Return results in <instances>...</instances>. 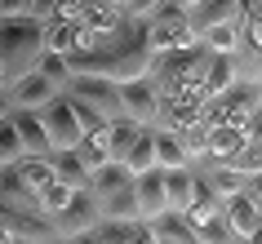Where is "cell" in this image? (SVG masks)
<instances>
[{
  "mask_svg": "<svg viewBox=\"0 0 262 244\" xmlns=\"http://www.w3.org/2000/svg\"><path fill=\"white\" fill-rule=\"evenodd\" d=\"M40 54H45L40 18H0V71H5V80H18V76L36 71Z\"/></svg>",
  "mask_w": 262,
  "mask_h": 244,
  "instance_id": "6da1fadb",
  "label": "cell"
},
{
  "mask_svg": "<svg viewBox=\"0 0 262 244\" xmlns=\"http://www.w3.org/2000/svg\"><path fill=\"white\" fill-rule=\"evenodd\" d=\"M62 94L76 98V102H84V107H94V111H102L107 120L120 116V89H116V80H107V76H89V71L67 76Z\"/></svg>",
  "mask_w": 262,
  "mask_h": 244,
  "instance_id": "7a4b0ae2",
  "label": "cell"
},
{
  "mask_svg": "<svg viewBox=\"0 0 262 244\" xmlns=\"http://www.w3.org/2000/svg\"><path fill=\"white\" fill-rule=\"evenodd\" d=\"M36 116H40V124H45V134H49V147H54V151H67V147L80 142V124H76V116H71V98L67 94H54Z\"/></svg>",
  "mask_w": 262,
  "mask_h": 244,
  "instance_id": "3957f363",
  "label": "cell"
},
{
  "mask_svg": "<svg viewBox=\"0 0 262 244\" xmlns=\"http://www.w3.org/2000/svg\"><path fill=\"white\" fill-rule=\"evenodd\" d=\"M120 116L138 124H156V111H160V94H156L151 76H134V80H120Z\"/></svg>",
  "mask_w": 262,
  "mask_h": 244,
  "instance_id": "277c9868",
  "label": "cell"
},
{
  "mask_svg": "<svg viewBox=\"0 0 262 244\" xmlns=\"http://www.w3.org/2000/svg\"><path fill=\"white\" fill-rule=\"evenodd\" d=\"M98 217H102L98 195L89 187H76V191H71V200L62 204V213H54V231H58V235H80V231H94Z\"/></svg>",
  "mask_w": 262,
  "mask_h": 244,
  "instance_id": "5b68a950",
  "label": "cell"
},
{
  "mask_svg": "<svg viewBox=\"0 0 262 244\" xmlns=\"http://www.w3.org/2000/svg\"><path fill=\"white\" fill-rule=\"evenodd\" d=\"M54 94H62V89L49 76H40V71H27V76L9 80V102H14V111H40Z\"/></svg>",
  "mask_w": 262,
  "mask_h": 244,
  "instance_id": "8992f818",
  "label": "cell"
},
{
  "mask_svg": "<svg viewBox=\"0 0 262 244\" xmlns=\"http://www.w3.org/2000/svg\"><path fill=\"white\" fill-rule=\"evenodd\" d=\"M222 217H227V227H231L235 240H249V235L262 231V200H249L245 191H240L231 200H222Z\"/></svg>",
  "mask_w": 262,
  "mask_h": 244,
  "instance_id": "52a82bcc",
  "label": "cell"
},
{
  "mask_svg": "<svg viewBox=\"0 0 262 244\" xmlns=\"http://www.w3.org/2000/svg\"><path fill=\"white\" fill-rule=\"evenodd\" d=\"M235 14H240V0H195V5H187V27H191V36L200 40L209 27L231 23Z\"/></svg>",
  "mask_w": 262,
  "mask_h": 244,
  "instance_id": "ba28073f",
  "label": "cell"
},
{
  "mask_svg": "<svg viewBox=\"0 0 262 244\" xmlns=\"http://www.w3.org/2000/svg\"><path fill=\"white\" fill-rule=\"evenodd\" d=\"M129 187H134V200H138V217H147V222H151L156 213H165V173H160V169L138 173Z\"/></svg>",
  "mask_w": 262,
  "mask_h": 244,
  "instance_id": "9c48e42d",
  "label": "cell"
},
{
  "mask_svg": "<svg viewBox=\"0 0 262 244\" xmlns=\"http://www.w3.org/2000/svg\"><path fill=\"white\" fill-rule=\"evenodd\" d=\"M160 173H165V209L187 213V204L195 200V169L182 164V169H160Z\"/></svg>",
  "mask_w": 262,
  "mask_h": 244,
  "instance_id": "30bf717a",
  "label": "cell"
},
{
  "mask_svg": "<svg viewBox=\"0 0 262 244\" xmlns=\"http://www.w3.org/2000/svg\"><path fill=\"white\" fill-rule=\"evenodd\" d=\"M14 116V129H18V142H23V156H49V134L36 111H9Z\"/></svg>",
  "mask_w": 262,
  "mask_h": 244,
  "instance_id": "8fae6325",
  "label": "cell"
},
{
  "mask_svg": "<svg viewBox=\"0 0 262 244\" xmlns=\"http://www.w3.org/2000/svg\"><path fill=\"white\" fill-rule=\"evenodd\" d=\"M49 173L76 191V187H84V182H89V164L80 160V151H76V147H67V151H49Z\"/></svg>",
  "mask_w": 262,
  "mask_h": 244,
  "instance_id": "7c38bea8",
  "label": "cell"
},
{
  "mask_svg": "<svg viewBox=\"0 0 262 244\" xmlns=\"http://www.w3.org/2000/svg\"><path fill=\"white\" fill-rule=\"evenodd\" d=\"M147 124L129 120V116H116V120H107V129H102V142H107V160H124V151L134 147V138L142 134Z\"/></svg>",
  "mask_w": 262,
  "mask_h": 244,
  "instance_id": "4fadbf2b",
  "label": "cell"
},
{
  "mask_svg": "<svg viewBox=\"0 0 262 244\" xmlns=\"http://www.w3.org/2000/svg\"><path fill=\"white\" fill-rule=\"evenodd\" d=\"M151 142H156V169H182V164H191L178 129H151Z\"/></svg>",
  "mask_w": 262,
  "mask_h": 244,
  "instance_id": "5bb4252c",
  "label": "cell"
},
{
  "mask_svg": "<svg viewBox=\"0 0 262 244\" xmlns=\"http://www.w3.org/2000/svg\"><path fill=\"white\" fill-rule=\"evenodd\" d=\"M84 187L102 200V195H111V191L129 187V169H124L120 160H102V164H94V169H89V182H84Z\"/></svg>",
  "mask_w": 262,
  "mask_h": 244,
  "instance_id": "9a60e30c",
  "label": "cell"
},
{
  "mask_svg": "<svg viewBox=\"0 0 262 244\" xmlns=\"http://www.w3.org/2000/svg\"><path fill=\"white\" fill-rule=\"evenodd\" d=\"M124 169H129V178H138V173H147V169H156V142H151V124L142 129L138 138H134V147L124 151Z\"/></svg>",
  "mask_w": 262,
  "mask_h": 244,
  "instance_id": "2e32d148",
  "label": "cell"
},
{
  "mask_svg": "<svg viewBox=\"0 0 262 244\" xmlns=\"http://www.w3.org/2000/svg\"><path fill=\"white\" fill-rule=\"evenodd\" d=\"M151 227H156V240H165V244H200L191 235V227H187V217H182V213H169V209H165V213L151 217Z\"/></svg>",
  "mask_w": 262,
  "mask_h": 244,
  "instance_id": "e0dca14e",
  "label": "cell"
},
{
  "mask_svg": "<svg viewBox=\"0 0 262 244\" xmlns=\"http://www.w3.org/2000/svg\"><path fill=\"white\" fill-rule=\"evenodd\" d=\"M134 182V178H129ZM98 209H102V217H116V222H134L138 217V200H134V187H120L111 191V195H102L98 200Z\"/></svg>",
  "mask_w": 262,
  "mask_h": 244,
  "instance_id": "ac0fdd59",
  "label": "cell"
},
{
  "mask_svg": "<svg viewBox=\"0 0 262 244\" xmlns=\"http://www.w3.org/2000/svg\"><path fill=\"white\" fill-rule=\"evenodd\" d=\"M222 164H231L240 178H262V142H249V138H245Z\"/></svg>",
  "mask_w": 262,
  "mask_h": 244,
  "instance_id": "d6986e66",
  "label": "cell"
},
{
  "mask_svg": "<svg viewBox=\"0 0 262 244\" xmlns=\"http://www.w3.org/2000/svg\"><path fill=\"white\" fill-rule=\"evenodd\" d=\"M67 200H71V187H67V182H58V178H49V182L36 191V213L54 222V213H62V204H67Z\"/></svg>",
  "mask_w": 262,
  "mask_h": 244,
  "instance_id": "ffe728a7",
  "label": "cell"
},
{
  "mask_svg": "<svg viewBox=\"0 0 262 244\" xmlns=\"http://www.w3.org/2000/svg\"><path fill=\"white\" fill-rule=\"evenodd\" d=\"M200 49H205V54H235V18L209 27L205 36H200Z\"/></svg>",
  "mask_w": 262,
  "mask_h": 244,
  "instance_id": "44dd1931",
  "label": "cell"
},
{
  "mask_svg": "<svg viewBox=\"0 0 262 244\" xmlns=\"http://www.w3.org/2000/svg\"><path fill=\"white\" fill-rule=\"evenodd\" d=\"M23 160V142H18V129H14V116L0 120V164H14Z\"/></svg>",
  "mask_w": 262,
  "mask_h": 244,
  "instance_id": "7402d4cb",
  "label": "cell"
},
{
  "mask_svg": "<svg viewBox=\"0 0 262 244\" xmlns=\"http://www.w3.org/2000/svg\"><path fill=\"white\" fill-rule=\"evenodd\" d=\"M36 71H40V76H49V80H54L58 89H62V84H67V76H71L67 58H62V54H49V49H45V54L36 58Z\"/></svg>",
  "mask_w": 262,
  "mask_h": 244,
  "instance_id": "603a6c76",
  "label": "cell"
},
{
  "mask_svg": "<svg viewBox=\"0 0 262 244\" xmlns=\"http://www.w3.org/2000/svg\"><path fill=\"white\" fill-rule=\"evenodd\" d=\"M71 116H76V124H80V138L84 134H102V129H107V116L94 111V107H84V102H76V98H71Z\"/></svg>",
  "mask_w": 262,
  "mask_h": 244,
  "instance_id": "cb8c5ba5",
  "label": "cell"
},
{
  "mask_svg": "<svg viewBox=\"0 0 262 244\" xmlns=\"http://www.w3.org/2000/svg\"><path fill=\"white\" fill-rule=\"evenodd\" d=\"M142 23H187V5L182 0H160Z\"/></svg>",
  "mask_w": 262,
  "mask_h": 244,
  "instance_id": "d4e9b609",
  "label": "cell"
},
{
  "mask_svg": "<svg viewBox=\"0 0 262 244\" xmlns=\"http://www.w3.org/2000/svg\"><path fill=\"white\" fill-rule=\"evenodd\" d=\"M129 244H156V227L147 217H134L129 222Z\"/></svg>",
  "mask_w": 262,
  "mask_h": 244,
  "instance_id": "484cf974",
  "label": "cell"
},
{
  "mask_svg": "<svg viewBox=\"0 0 262 244\" xmlns=\"http://www.w3.org/2000/svg\"><path fill=\"white\" fill-rule=\"evenodd\" d=\"M36 0H0V18H31Z\"/></svg>",
  "mask_w": 262,
  "mask_h": 244,
  "instance_id": "4316f807",
  "label": "cell"
},
{
  "mask_svg": "<svg viewBox=\"0 0 262 244\" xmlns=\"http://www.w3.org/2000/svg\"><path fill=\"white\" fill-rule=\"evenodd\" d=\"M156 5H160V0H129V5H124V14H129V18H147Z\"/></svg>",
  "mask_w": 262,
  "mask_h": 244,
  "instance_id": "83f0119b",
  "label": "cell"
},
{
  "mask_svg": "<svg viewBox=\"0 0 262 244\" xmlns=\"http://www.w3.org/2000/svg\"><path fill=\"white\" fill-rule=\"evenodd\" d=\"M9 111H14V102H9V89H0V120H5Z\"/></svg>",
  "mask_w": 262,
  "mask_h": 244,
  "instance_id": "f1b7e54d",
  "label": "cell"
},
{
  "mask_svg": "<svg viewBox=\"0 0 262 244\" xmlns=\"http://www.w3.org/2000/svg\"><path fill=\"white\" fill-rule=\"evenodd\" d=\"M67 244H94V235H89V231H80V235H67Z\"/></svg>",
  "mask_w": 262,
  "mask_h": 244,
  "instance_id": "f546056e",
  "label": "cell"
},
{
  "mask_svg": "<svg viewBox=\"0 0 262 244\" xmlns=\"http://www.w3.org/2000/svg\"><path fill=\"white\" fill-rule=\"evenodd\" d=\"M9 240H14V231H9L5 222H0V244H9Z\"/></svg>",
  "mask_w": 262,
  "mask_h": 244,
  "instance_id": "4dcf8cb0",
  "label": "cell"
},
{
  "mask_svg": "<svg viewBox=\"0 0 262 244\" xmlns=\"http://www.w3.org/2000/svg\"><path fill=\"white\" fill-rule=\"evenodd\" d=\"M9 244H45V240H23V235H14V240H9Z\"/></svg>",
  "mask_w": 262,
  "mask_h": 244,
  "instance_id": "1f68e13d",
  "label": "cell"
},
{
  "mask_svg": "<svg viewBox=\"0 0 262 244\" xmlns=\"http://www.w3.org/2000/svg\"><path fill=\"white\" fill-rule=\"evenodd\" d=\"M45 244H67V235H49V240H45Z\"/></svg>",
  "mask_w": 262,
  "mask_h": 244,
  "instance_id": "d6a6232c",
  "label": "cell"
},
{
  "mask_svg": "<svg viewBox=\"0 0 262 244\" xmlns=\"http://www.w3.org/2000/svg\"><path fill=\"white\" fill-rule=\"evenodd\" d=\"M182 5H195V0H182Z\"/></svg>",
  "mask_w": 262,
  "mask_h": 244,
  "instance_id": "836d02e7",
  "label": "cell"
},
{
  "mask_svg": "<svg viewBox=\"0 0 262 244\" xmlns=\"http://www.w3.org/2000/svg\"><path fill=\"white\" fill-rule=\"evenodd\" d=\"M156 244H165V240H156Z\"/></svg>",
  "mask_w": 262,
  "mask_h": 244,
  "instance_id": "e575fe53",
  "label": "cell"
}]
</instances>
